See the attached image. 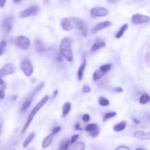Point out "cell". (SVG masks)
<instances>
[{
    "label": "cell",
    "mask_w": 150,
    "mask_h": 150,
    "mask_svg": "<svg viewBox=\"0 0 150 150\" xmlns=\"http://www.w3.org/2000/svg\"><path fill=\"white\" fill-rule=\"evenodd\" d=\"M114 150H131V149H130V147H127V146L121 145V146H119L118 147H116Z\"/></svg>",
    "instance_id": "obj_35"
},
{
    "label": "cell",
    "mask_w": 150,
    "mask_h": 150,
    "mask_svg": "<svg viewBox=\"0 0 150 150\" xmlns=\"http://www.w3.org/2000/svg\"><path fill=\"white\" fill-rule=\"evenodd\" d=\"M53 137H54V135L53 133H51V134L48 135L46 137L43 139L42 142V149H46L52 144V141L53 140Z\"/></svg>",
    "instance_id": "obj_16"
},
{
    "label": "cell",
    "mask_w": 150,
    "mask_h": 150,
    "mask_svg": "<svg viewBox=\"0 0 150 150\" xmlns=\"http://www.w3.org/2000/svg\"><path fill=\"white\" fill-rule=\"evenodd\" d=\"M3 85H4V82H3V80H2V78H0V86H3Z\"/></svg>",
    "instance_id": "obj_45"
},
{
    "label": "cell",
    "mask_w": 150,
    "mask_h": 150,
    "mask_svg": "<svg viewBox=\"0 0 150 150\" xmlns=\"http://www.w3.org/2000/svg\"><path fill=\"white\" fill-rule=\"evenodd\" d=\"M13 23H14V18L12 16H7L3 18L1 24V27L4 32L9 33L13 29Z\"/></svg>",
    "instance_id": "obj_7"
},
{
    "label": "cell",
    "mask_w": 150,
    "mask_h": 150,
    "mask_svg": "<svg viewBox=\"0 0 150 150\" xmlns=\"http://www.w3.org/2000/svg\"><path fill=\"white\" fill-rule=\"evenodd\" d=\"M127 126V122L125 121H123V122H121L119 123L116 124L114 126V131L115 132H121L122 130H124L125 129Z\"/></svg>",
    "instance_id": "obj_20"
},
{
    "label": "cell",
    "mask_w": 150,
    "mask_h": 150,
    "mask_svg": "<svg viewBox=\"0 0 150 150\" xmlns=\"http://www.w3.org/2000/svg\"><path fill=\"white\" fill-rule=\"evenodd\" d=\"M6 4V0H0V8H3Z\"/></svg>",
    "instance_id": "obj_41"
},
{
    "label": "cell",
    "mask_w": 150,
    "mask_h": 150,
    "mask_svg": "<svg viewBox=\"0 0 150 150\" xmlns=\"http://www.w3.org/2000/svg\"><path fill=\"white\" fill-rule=\"evenodd\" d=\"M61 26L64 31H70L74 28L71 18H64L61 21Z\"/></svg>",
    "instance_id": "obj_12"
},
{
    "label": "cell",
    "mask_w": 150,
    "mask_h": 150,
    "mask_svg": "<svg viewBox=\"0 0 150 150\" xmlns=\"http://www.w3.org/2000/svg\"><path fill=\"white\" fill-rule=\"evenodd\" d=\"M136 150H147V149L144 148H142V147H138V148L136 149Z\"/></svg>",
    "instance_id": "obj_46"
},
{
    "label": "cell",
    "mask_w": 150,
    "mask_h": 150,
    "mask_svg": "<svg viewBox=\"0 0 150 150\" xmlns=\"http://www.w3.org/2000/svg\"><path fill=\"white\" fill-rule=\"evenodd\" d=\"M112 24L111 21H103V22H100L99 24H97L95 27H94L93 30H92V33H96L97 32L100 31V30L103 29L107 28V27H110V26Z\"/></svg>",
    "instance_id": "obj_14"
},
{
    "label": "cell",
    "mask_w": 150,
    "mask_h": 150,
    "mask_svg": "<svg viewBox=\"0 0 150 150\" xmlns=\"http://www.w3.org/2000/svg\"><path fill=\"white\" fill-rule=\"evenodd\" d=\"M134 136L141 140H150V132L145 133L142 130H138L135 132Z\"/></svg>",
    "instance_id": "obj_15"
},
{
    "label": "cell",
    "mask_w": 150,
    "mask_h": 150,
    "mask_svg": "<svg viewBox=\"0 0 150 150\" xmlns=\"http://www.w3.org/2000/svg\"><path fill=\"white\" fill-rule=\"evenodd\" d=\"M114 92H119V93H120V92H123V89L121 87H116V88H114Z\"/></svg>",
    "instance_id": "obj_40"
},
{
    "label": "cell",
    "mask_w": 150,
    "mask_h": 150,
    "mask_svg": "<svg viewBox=\"0 0 150 150\" xmlns=\"http://www.w3.org/2000/svg\"><path fill=\"white\" fill-rule=\"evenodd\" d=\"M34 137H35V133H30V134L27 136V138L25 139V141H24V143H23V147H24V148H27V147L29 145L30 143L33 141Z\"/></svg>",
    "instance_id": "obj_22"
},
{
    "label": "cell",
    "mask_w": 150,
    "mask_h": 150,
    "mask_svg": "<svg viewBox=\"0 0 150 150\" xmlns=\"http://www.w3.org/2000/svg\"><path fill=\"white\" fill-rule=\"evenodd\" d=\"M20 67L21 69L22 72L24 73V75L27 77H29L32 75L34 72V67H33L32 63L29 60H24L21 62Z\"/></svg>",
    "instance_id": "obj_5"
},
{
    "label": "cell",
    "mask_w": 150,
    "mask_h": 150,
    "mask_svg": "<svg viewBox=\"0 0 150 150\" xmlns=\"http://www.w3.org/2000/svg\"><path fill=\"white\" fill-rule=\"evenodd\" d=\"M29 150H35V149H34V148H31V149H29Z\"/></svg>",
    "instance_id": "obj_47"
},
{
    "label": "cell",
    "mask_w": 150,
    "mask_h": 150,
    "mask_svg": "<svg viewBox=\"0 0 150 150\" xmlns=\"http://www.w3.org/2000/svg\"><path fill=\"white\" fill-rule=\"evenodd\" d=\"M39 10V7L38 5H32L29 8H27L24 10H23L20 13L21 18H27L29 16H31L37 13Z\"/></svg>",
    "instance_id": "obj_11"
},
{
    "label": "cell",
    "mask_w": 150,
    "mask_h": 150,
    "mask_svg": "<svg viewBox=\"0 0 150 150\" xmlns=\"http://www.w3.org/2000/svg\"><path fill=\"white\" fill-rule=\"evenodd\" d=\"M71 110V103L70 102H66L62 107V117H65L70 113Z\"/></svg>",
    "instance_id": "obj_21"
},
{
    "label": "cell",
    "mask_w": 150,
    "mask_h": 150,
    "mask_svg": "<svg viewBox=\"0 0 150 150\" xmlns=\"http://www.w3.org/2000/svg\"><path fill=\"white\" fill-rule=\"evenodd\" d=\"M5 89H6V85H4V86H2L0 89V100L5 98Z\"/></svg>",
    "instance_id": "obj_32"
},
{
    "label": "cell",
    "mask_w": 150,
    "mask_h": 150,
    "mask_svg": "<svg viewBox=\"0 0 150 150\" xmlns=\"http://www.w3.org/2000/svg\"><path fill=\"white\" fill-rule=\"evenodd\" d=\"M78 138H79V135L78 134L73 135L71 138V144H75V143L77 141V140L78 139Z\"/></svg>",
    "instance_id": "obj_34"
},
{
    "label": "cell",
    "mask_w": 150,
    "mask_h": 150,
    "mask_svg": "<svg viewBox=\"0 0 150 150\" xmlns=\"http://www.w3.org/2000/svg\"><path fill=\"white\" fill-rule=\"evenodd\" d=\"M73 42V40L71 38L66 37L64 38L61 40L60 45V54L62 57L66 59V60L68 62H72L73 60V52L71 50V46Z\"/></svg>",
    "instance_id": "obj_1"
},
{
    "label": "cell",
    "mask_w": 150,
    "mask_h": 150,
    "mask_svg": "<svg viewBox=\"0 0 150 150\" xmlns=\"http://www.w3.org/2000/svg\"><path fill=\"white\" fill-rule=\"evenodd\" d=\"M127 29H128V24H125L124 25H122V27H121L119 31L116 34V35H115V38H117V39H119V38H122V37L124 35V34H125V31H126Z\"/></svg>",
    "instance_id": "obj_23"
},
{
    "label": "cell",
    "mask_w": 150,
    "mask_h": 150,
    "mask_svg": "<svg viewBox=\"0 0 150 150\" xmlns=\"http://www.w3.org/2000/svg\"><path fill=\"white\" fill-rule=\"evenodd\" d=\"M150 100V97L149 96V95H147V93H144L143 95H141V96L139 98V103L141 104H146V103H148Z\"/></svg>",
    "instance_id": "obj_26"
},
{
    "label": "cell",
    "mask_w": 150,
    "mask_h": 150,
    "mask_svg": "<svg viewBox=\"0 0 150 150\" xmlns=\"http://www.w3.org/2000/svg\"><path fill=\"white\" fill-rule=\"evenodd\" d=\"M58 93H59L58 89H56V90H54V92H53V98H55L56 96L58 95Z\"/></svg>",
    "instance_id": "obj_43"
},
{
    "label": "cell",
    "mask_w": 150,
    "mask_h": 150,
    "mask_svg": "<svg viewBox=\"0 0 150 150\" xmlns=\"http://www.w3.org/2000/svg\"><path fill=\"white\" fill-rule=\"evenodd\" d=\"M82 92L84 93H89L91 92V88L90 86H89L88 84H84L83 87H82Z\"/></svg>",
    "instance_id": "obj_33"
},
{
    "label": "cell",
    "mask_w": 150,
    "mask_h": 150,
    "mask_svg": "<svg viewBox=\"0 0 150 150\" xmlns=\"http://www.w3.org/2000/svg\"><path fill=\"white\" fill-rule=\"evenodd\" d=\"M75 129L77 130H82V127H81L79 123H77L75 126Z\"/></svg>",
    "instance_id": "obj_42"
},
{
    "label": "cell",
    "mask_w": 150,
    "mask_h": 150,
    "mask_svg": "<svg viewBox=\"0 0 150 150\" xmlns=\"http://www.w3.org/2000/svg\"><path fill=\"white\" fill-rule=\"evenodd\" d=\"M150 21V18L146 15L140 14V13H136L132 16L131 21L135 25H138V24H145L148 23Z\"/></svg>",
    "instance_id": "obj_8"
},
{
    "label": "cell",
    "mask_w": 150,
    "mask_h": 150,
    "mask_svg": "<svg viewBox=\"0 0 150 150\" xmlns=\"http://www.w3.org/2000/svg\"><path fill=\"white\" fill-rule=\"evenodd\" d=\"M34 48H35V50L39 53H42V52L45 51V45L43 44V42L38 39L34 40Z\"/></svg>",
    "instance_id": "obj_18"
},
{
    "label": "cell",
    "mask_w": 150,
    "mask_h": 150,
    "mask_svg": "<svg viewBox=\"0 0 150 150\" xmlns=\"http://www.w3.org/2000/svg\"><path fill=\"white\" fill-rule=\"evenodd\" d=\"M16 71V67L12 63H7L0 69V78L5 75H11Z\"/></svg>",
    "instance_id": "obj_10"
},
{
    "label": "cell",
    "mask_w": 150,
    "mask_h": 150,
    "mask_svg": "<svg viewBox=\"0 0 150 150\" xmlns=\"http://www.w3.org/2000/svg\"><path fill=\"white\" fill-rule=\"evenodd\" d=\"M2 125H3V120L0 118V133H1V129H2Z\"/></svg>",
    "instance_id": "obj_44"
},
{
    "label": "cell",
    "mask_w": 150,
    "mask_h": 150,
    "mask_svg": "<svg viewBox=\"0 0 150 150\" xmlns=\"http://www.w3.org/2000/svg\"><path fill=\"white\" fill-rule=\"evenodd\" d=\"M86 58L84 57L82 65L80 66L79 68H78V80H80V81L83 79L84 73V71L85 69H86Z\"/></svg>",
    "instance_id": "obj_17"
},
{
    "label": "cell",
    "mask_w": 150,
    "mask_h": 150,
    "mask_svg": "<svg viewBox=\"0 0 150 150\" xmlns=\"http://www.w3.org/2000/svg\"><path fill=\"white\" fill-rule=\"evenodd\" d=\"M49 100V96L45 95L42 99H41L40 101H39V103H38V104H37V105L34 107V108L32 109V111H31V113H30L29 115V117H28V119H27V122H26L25 125H24V127H23V129H22V130H21L22 133H24L26 131H27V130L29 128V127L31 122H32V120H33V119H34V116H36V114H38V111H39L42 108V106L45 105V103H47V101Z\"/></svg>",
    "instance_id": "obj_2"
},
{
    "label": "cell",
    "mask_w": 150,
    "mask_h": 150,
    "mask_svg": "<svg viewBox=\"0 0 150 150\" xmlns=\"http://www.w3.org/2000/svg\"><path fill=\"white\" fill-rule=\"evenodd\" d=\"M44 85H45V83H44V82H42V83L39 84H38L36 87L34 88V91L32 92L31 95H29V97H27L25 100H24V103H23V104H22L21 107V111L22 112L25 111L26 110H27V108L29 107V105H31L32 102V100H33V98H34V97L36 95V94L38 93V92H39L40 91L41 89L43 88Z\"/></svg>",
    "instance_id": "obj_3"
},
{
    "label": "cell",
    "mask_w": 150,
    "mask_h": 150,
    "mask_svg": "<svg viewBox=\"0 0 150 150\" xmlns=\"http://www.w3.org/2000/svg\"><path fill=\"white\" fill-rule=\"evenodd\" d=\"M97 129H98V126H97V124H95V123L89 124V125H87V126H86V127H85L86 131L89 132V133H92V132L97 130Z\"/></svg>",
    "instance_id": "obj_27"
},
{
    "label": "cell",
    "mask_w": 150,
    "mask_h": 150,
    "mask_svg": "<svg viewBox=\"0 0 150 150\" xmlns=\"http://www.w3.org/2000/svg\"><path fill=\"white\" fill-rule=\"evenodd\" d=\"M62 127L60 126H57V127H53V129H52V133H53V135L56 134V133H58L61 130Z\"/></svg>",
    "instance_id": "obj_36"
},
{
    "label": "cell",
    "mask_w": 150,
    "mask_h": 150,
    "mask_svg": "<svg viewBox=\"0 0 150 150\" xmlns=\"http://www.w3.org/2000/svg\"><path fill=\"white\" fill-rule=\"evenodd\" d=\"M82 119H83L84 122H88L89 120H90V116H89V114H84L83 116H82Z\"/></svg>",
    "instance_id": "obj_37"
},
{
    "label": "cell",
    "mask_w": 150,
    "mask_h": 150,
    "mask_svg": "<svg viewBox=\"0 0 150 150\" xmlns=\"http://www.w3.org/2000/svg\"><path fill=\"white\" fill-rule=\"evenodd\" d=\"M98 103L101 106H107V105H109V100L107 98H105V97H100L98 99Z\"/></svg>",
    "instance_id": "obj_28"
},
{
    "label": "cell",
    "mask_w": 150,
    "mask_h": 150,
    "mask_svg": "<svg viewBox=\"0 0 150 150\" xmlns=\"http://www.w3.org/2000/svg\"><path fill=\"white\" fill-rule=\"evenodd\" d=\"M116 116V113L114 112V111H111V112H108L104 115L103 116V122H105V121L108 120V119H111V118H114V116Z\"/></svg>",
    "instance_id": "obj_29"
},
{
    "label": "cell",
    "mask_w": 150,
    "mask_h": 150,
    "mask_svg": "<svg viewBox=\"0 0 150 150\" xmlns=\"http://www.w3.org/2000/svg\"><path fill=\"white\" fill-rule=\"evenodd\" d=\"M105 41L101 40L100 38H99V39L97 38V39L95 40L94 44L92 45V48H91V52H92V53H94V52L97 51V50H99V49H102V48L103 47H105Z\"/></svg>",
    "instance_id": "obj_13"
},
{
    "label": "cell",
    "mask_w": 150,
    "mask_h": 150,
    "mask_svg": "<svg viewBox=\"0 0 150 150\" xmlns=\"http://www.w3.org/2000/svg\"><path fill=\"white\" fill-rule=\"evenodd\" d=\"M71 150H85V144L82 141L75 143L73 147H71Z\"/></svg>",
    "instance_id": "obj_24"
},
{
    "label": "cell",
    "mask_w": 150,
    "mask_h": 150,
    "mask_svg": "<svg viewBox=\"0 0 150 150\" xmlns=\"http://www.w3.org/2000/svg\"><path fill=\"white\" fill-rule=\"evenodd\" d=\"M104 75H105L104 73L102 72L100 70H97V71H96L94 73V74H93V81H94V82H97V81L100 80Z\"/></svg>",
    "instance_id": "obj_25"
},
{
    "label": "cell",
    "mask_w": 150,
    "mask_h": 150,
    "mask_svg": "<svg viewBox=\"0 0 150 150\" xmlns=\"http://www.w3.org/2000/svg\"><path fill=\"white\" fill-rule=\"evenodd\" d=\"M71 144V139L64 138L61 141L59 147V150H67L69 149V146Z\"/></svg>",
    "instance_id": "obj_19"
},
{
    "label": "cell",
    "mask_w": 150,
    "mask_h": 150,
    "mask_svg": "<svg viewBox=\"0 0 150 150\" xmlns=\"http://www.w3.org/2000/svg\"><path fill=\"white\" fill-rule=\"evenodd\" d=\"M90 13L93 17H105L108 16L109 12L108 9L103 7H95L91 9Z\"/></svg>",
    "instance_id": "obj_9"
},
{
    "label": "cell",
    "mask_w": 150,
    "mask_h": 150,
    "mask_svg": "<svg viewBox=\"0 0 150 150\" xmlns=\"http://www.w3.org/2000/svg\"><path fill=\"white\" fill-rule=\"evenodd\" d=\"M13 43L21 50H27L31 45V41L25 36H18L13 39Z\"/></svg>",
    "instance_id": "obj_4"
},
{
    "label": "cell",
    "mask_w": 150,
    "mask_h": 150,
    "mask_svg": "<svg viewBox=\"0 0 150 150\" xmlns=\"http://www.w3.org/2000/svg\"><path fill=\"white\" fill-rule=\"evenodd\" d=\"M99 133H100V131H99L98 129H97V130H94L93 132H92V133H90V136H92V137H97V136L99 135Z\"/></svg>",
    "instance_id": "obj_38"
},
{
    "label": "cell",
    "mask_w": 150,
    "mask_h": 150,
    "mask_svg": "<svg viewBox=\"0 0 150 150\" xmlns=\"http://www.w3.org/2000/svg\"><path fill=\"white\" fill-rule=\"evenodd\" d=\"M111 69V64H103L102 66H100L99 70L101 71L102 72H103L104 73H106L109 72Z\"/></svg>",
    "instance_id": "obj_30"
},
{
    "label": "cell",
    "mask_w": 150,
    "mask_h": 150,
    "mask_svg": "<svg viewBox=\"0 0 150 150\" xmlns=\"http://www.w3.org/2000/svg\"><path fill=\"white\" fill-rule=\"evenodd\" d=\"M7 45H8V42H7L6 40H3L0 42V56L4 54L5 53V49L7 47Z\"/></svg>",
    "instance_id": "obj_31"
},
{
    "label": "cell",
    "mask_w": 150,
    "mask_h": 150,
    "mask_svg": "<svg viewBox=\"0 0 150 150\" xmlns=\"http://www.w3.org/2000/svg\"><path fill=\"white\" fill-rule=\"evenodd\" d=\"M145 61L146 62H150V51L147 53V54H146Z\"/></svg>",
    "instance_id": "obj_39"
},
{
    "label": "cell",
    "mask_w": 150,
    "mask_h": 150,
    "mask_svg": "<svg viewBox=\"0 0 150 150\" xmlns=\"http://www.w3.org/2000/svg\"><path fill=\"white\" fill-rule=\"evenodd\" d=\"M71 20L73 24L74 28L79 30L84 36H86V33H87V27H86L85 22L78 18H71Z\"/></svg>",
    "instance_id": "obj_6"
}]
</instances>
